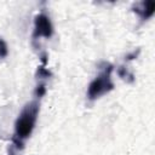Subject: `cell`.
<instances>
[{
    "instance_id": "obj_6",
    "label": "cell",
    "mask_w": 155,
    "mask_h": 155,
    "mask_svg": "<svg viewBox=\"0 0 155 155\" xmlns=\"http://www.w3.org/2000/svg\"><path fill=\"white\" fill-rule=\"evenodd\" d=\"M45 91H46L45 85H44V84H40V85H38V86H36V88H35V96L40 98L41 96H44Z\"/></svg>"
},
{
    "instance_id": "obj_1",
    "label": "cell",
    "mask_w": 155,
    "mask_h": 155,
    "mask_svg": "<svg viewBox=\"0 0 155 155\" xmlns=\"http://www.w3.org/2000/svg\"><path fill=\"white\" fill-rule=\"evenodd\" d=\"M39 114V103L33 101L28 103L21 114L18 115L15 124V136L12 138L13 143L18 147H23V139L28 138L34 130L36 119Z\"/></svg>"
},
{
    "instance_id": "obj_3",
    "label": "cell",
    "mask_w": 155,
    "mask_h": 155,
    "mask_svg": "<svg viewBox=\"0 0 155 155\" xmlns=\"http://www.w3.org/2000/svg\"><path fill=\"white\" fill-rule=\"evenodd\" d=\"M53 33V27L52 23L50 21V18L40 13L35 17V22H34V33H33V38H50Z\"/></svg>"
},
{
    "instance_id": "obj_5",
    "label": "cell",
    "mask_w": 155,
    "mask_h": 155,
    "mask_svg": "<svg viewBox=\"0 0 155 155\" xmlns=\"http://www.w3.org/2000/svg\"><path fill=\"white\" fill-rule=\"evenodd\" d=\"M7 56V46L4 40L0 39V61H2Z\"/></svg>"
},
{
    "instance_id": "obj_7",
    "label": "cell",
    "mask_w": 155,
    "mask_h": 155,
    "mask_svg": "<svg viewBox=\"0 0 155 155\" xmlns=\"http://www.w3.org/2000/svg\"><path fill=\"white\" fill-rule=\"evenodd\" d=\"M10 155H13V154H12V153H10Z\"/></svg>"
},
{
    "instance_id": "obj_4",
    "label": "cell",
    "mask_w": 155,
    "mask_h": 155,
    "mask_svg": "<svg viewBox=\"0 0 155 155\" xmlns=\"http://www.w3.org/2000/svg\"><path fill=\"white\" fill-rule=\"evenodd\" d=\"M154 8H155L154 1H142L136 5L134 12H137L143 19H147L154 13Z\"/></svg>"
},
{
    "instance_id": "obj_2",
    "label": "cell",
    "mask_w": 155,
    "mask_h": 155,
    "mask_svg": "<svg viewBox=\"0 0 155 155\" xmlns=\"http://www.w3.org/2000/svg\"><path fill=\"white\" fill-rule=\"evenodd\" d=\"M111 70L113 67L110 64H105L103 70L92 80L87 91L88 99L93 101L96 98H99L101 96L108 93L114 88V84L111 81Z\"/></svg>"
}]
</instances>
